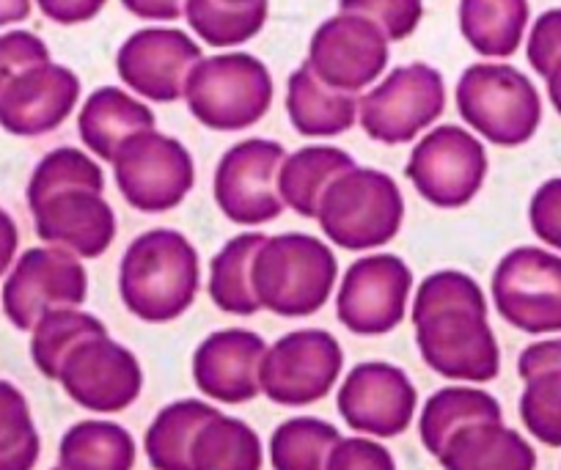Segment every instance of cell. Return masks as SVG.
Segmentation results:
<instances>
[{"mask_svg":"<svg viewBox=\"0 0 561 470\" xmlns=\"http://www.w3.org/2000/svg\"><path fill=\"white\" fill-rule=\"evenodd\" d=\"M413 325L421 358L435 375L468 382L499 377L501 349L488 322V300L471 275L438 270L421 280Z\"/></svg>","mask_w":561,"mask_h":470,"instance_id":"obj_1","label":"cell"},{"mask_svg":"<svg viewBox=\"0 0 561 470\" xmlns=\"http://www.w3.org/2000/svg\"><path fill=\"white\" fill-rule=\"evenodd\" d=\"M105 176L80 149L50 151L28 182V207L39 240L80 259H96L116 237V215L105 202Z\"/></svg>","mask_w":561,"mask_h":470,"instance_id":"obj_2","label":"cell"},{"mask_svg":"<svg viewBox=\"0 0 561 470\" xmlns=\"http://www.w3.org/2000/svg\"><path fill=\"white\" fill-rule=\"evenodd\" d=\"M202 284L198 253L185 234L152 229L135 237L122 256L118 291L144 322H171L193 306Z\"/></svg>","mask_w":561,"mask_h":470,"instance_id":"obj_3","label":"cell"},{"mask_svg":"<svg viewBox=\"0 0 561 470\" xmlns=\"http://www.w3.org/2000/svg\"><path fill=\"white\" fill-rule=\"evenodd\" d=\"M339 264L331 248L311 234L267 237L253 256L259 306L278 317H311L331 297Z\"/></svg>","mask_w":561,"mask_h":470,"instance_id":"obj_4","label":"cell"},{"mask_svg":"<svg viewBox=\"0 0 561 470\" xmlns=\"http://www.w3.org/2000/svg\"><path fill=\"white\" fill-rule=\"evenodd\" d=\"M193 116L218 133L253 127L273 105L270 69L251 53H224L202 58L185 83Z\"/></svg>","mask_w":561,"mask_h":470,"instance_id":"obj_5","label":"cell"},{"mask_svg":"<svg viewBox=\"0 0 561 470\" xmlns=\"http://www.w3.org/2000/svg\"><path fill=\"white\" fill-rule=\"evenodd\" d=\"M404 198L397 182L375 169H350L328 187L317 220L333 245L344 251L382 248L397 237Z\"/></svg>","mask_w":561,"mask_h":470,"instance_id":"obj_6","label":"cell"},{"mask_svg":"<svg viewBox=\"0 0 561 470\" xmlns=\"http://www.w3.org/2000/svg\"><path fill=\"white\" fill-rule=\"evenodd\" d=\"M457 111L468 127L499 146H523L542 122L531 80L510 64H473L457 83Z\"/></svg>","mask_w":561,"mask_h":470,"instance_id":"obj_7","label":"cell"},{"mask_svg":"<svg viewBox=\"0 0 561 470\" xmlns=\"http://www.w3.org/2000/svg\"><path fill=\"white\" fill-rule=\"evenodd\" d=\"M118 193L138 213H169L196 185L193 157L176 138L144 129L113 157Z\"/></svg>","mask_w":561,"mask_h":470,"instance_id":"obj_8","label":"cell"},{"mask_svg":"<svg viewBox=\"0 0 561 470\" xmlns=\"http://www.w3.org/2000/svg\"><path fill=\"white\" fill-rule=\"evenodd\" d=\"M404 176L421 198L440 209H457L473 202L488 176V151L468 129L444 124L415 144Z\"/></svg>","mask_w":561,"mask_h":470,"instance_id":"obj_9","label":"cell"},{"mask_svg":"<svg viewBox=\"0 0 561 470\" xmlns=\"http://www.w3.org/2000/svg\"><path fill=\"white\" fill-rule=\"evenodd\" d=\"M446 107L444 74L430 64L397 67L358 102L360 127L380 144H408Z\"/></svg>","mask_w":561,"mask_h":470,"instance_id":"obj_10","label":"cell"},{"mask_svg":"<svg viewBox=\"0 0 561 470\" xmlns=\"http://www.w3.org/2000/svg\"><path fill=\"white\" fill-rule=\"evenodd\" d=\"M499 313L523 333L561 331V256L542 248H515L493 273Z\"/></svg>","mask_w":561,"mask_h":470,"instance_id":"obj_11","label":"cell"},{"mask_svg":"<svg viewBox=\"0 0 561 470\" xmlns=\"http://www.w3.org/2000/svg\"><path fill=\"white\" fill-rule=\"evenodd\" d=\"M287 160L275 140L248 138L220 157L215 171V204L237 226H262L284 213L278 193L280 165Z\"/></svg>","mask_w":561,"mask_h":470,"instance_id":"obj_12","label":"cell"},{"mask_svg":"<svg viewBox=\"0 0 561 470\" xmlns=\"http://www.w3.org/2000/svg\"><path fill=\"white\" fill-rule=\"evenodd\" d=\"M89 295V275L80 259L64 248H31L20 256L3 286V311L20 331L56 308H78Z\"/></svg>","mask_w":561,"mask_h":470,"instance_id":"obj_13","label":"cell"},{"mask_svg":"<svg viewBox=\"0 0 561 470\" xmlns=\"http://www.w3.org/2000/svg\"><path fill=\"white\" fill-rule=\"evenodd\" d=\"M344 355L328 331H295L264 353L262 391L275 404L304 408L328 397L342 375Z\"/></svg>","mask_w":561,"mask_h":470,"instance_id":"obj_14","label":"cell"},{"mask_svg":"<svg viewBox=\"0 0 561 470\" xmlns=\"http://www.w3.org/2000/svg\"><path fill=\"white\" fill-rule=\"evenodd\" d=\"M410 275L408 264L393 253H371L350 264L336 297L339 322L358 336H382L404 320Z\"/></svg>","mask_w":561,"mask_h":470,"instance_id":"obj_15","label":"cell"},{"mask_svg":"<svg viewBox=\"0 0 561 470\" xmlns=\"http://www.w3.org/2000/svg\"><path fill=\"white\" fill-rule=\"evenodd\" d=\"M58 382L80 408L94 413H122L138 399L144 371L138 358L105 333L85 339L67 355Z\"/></svg>","mask_w":561,"mask_h":470,"instance_id":"obj_16","label":"cell"},{"mask_svg":"<svg viewBox=\"0 0 561 470\" xmlns=\"http://www.w3.org/2000/svg\"><path fill=\"white\" fill-rule=\"evenodd\" d=\"M306 64L322 83L355 94L386 72L388 39L371 20L342 12L314 31Z\"/></svg>","mask_w":561,"mask_h":470,"instance_id":"obj_17","label":"cell"},{"mask_svg":"<svg viewBox=\"0 0 561 470\" xmlns=\"http://www.w3.org/2000/svg\"><path fill=\"white\" fill-rule=\"evenodd\" d=\"M202 47L180 28H140L118 47V78L152 102H176L185 96Z\"/></svg>","mask_w":561,"mask_h":470,"instance_id":"obj_18","label":"cell"},{"mask_svg":"<svg viewBox=\"0 0 561 470\" xmlns=\"http://www.w3.org/2000/svg\"><path fill=\"white\" fill-rule=\"evenodd\" d=\"M413 382L399 366L371 360L358 364L339 391V413L355 432L375 437H397L413 424Z\"/></svg>","mask_w":561,"mask_h":470,"instance_id":"obj_19","label":"cell"},{"mask_svg":"<svg viewBox=\"0 0 561 470\" xmlns=\"http://www.w3.org/2000/svg\"><path fill=\"white\" fill-rule=\"evenodd\" d=\"M80 80L61 64H36L0 91V127L18 138H36L61 127L75 111Z\"/></svg>","mask_w":561,"mask_h":470,"instance_id":"obj_20","label":"cell"},{"mask_svg":"<svg viewBox=\"0 0 561 470\" xmlns=\"http://www.w3.org/2000/svg\"><path fill=\"white\" fill-rule=\"evenodd\" d=\"M267 344L253 331L226 328L198 344L193 380L204 397L226 404L251 402L262 391V360Z\"/></svg>","mask_w":561,"mask_h":470,"instance_id":"obj_21","label":"cell"},{"mask_svg":"<svg viewBox=\"0 0 561 470\" xmlns=\"http://www.w3.org/2000/svg\"><path fill=\"white\" fill-rule=\"evenodd\" d=\"M517 375L526 380L520 397L523 424L539 443L561 448V339L523 349Z\"/></svg>","mask_w":561,"mask_h":470,"instance_id":"obj_22","label":"cell"},{"mask_svg":"<svg viewBox=\"0 0 561 470\" xmlns=\"http://www.w3.org/2000/svg\"><path fill=\"white\" fill-rule=\"evenodd\" d=\"M78 129L83 144L100 160L113 163L116 151L133 135L144 133V129H154V113L149 111V105L129 96L127 91L116 89V85H102L83 102Z\"/></svg>","mask_w":561,"mask_h":470,"instance_id":"obj_23","label":"cell"},{"mask_svg":"<svg viewBox=\"0 0 561 470\" xmlns=\"http://www.w3.org/2000/svg\"><path fill=\"white\" fill-rule=\"evenodd\" d=\"M446 470H534L537 454L504 421H482L457 432L438 454Z\"/></svg>","mask_w":561,"mask_h":470,"instance_id":"obj_24","label":"cell"},{"mask_svg":"<svg viewBox=\"0 0 561 470\" xmlns=\"http://www.w3.org/2000/svg\"><path fill=\"white\" fill-rule=\"evenodd\" d=\"M287 113L306 138H333L347 133L358 118V100L350 91L322 83L309 64L295 69L287 83Z\"/></svg>","mask_w":561,"mask_h":470,"instance_id":"obj_25","label":"cell"},{"mask_svg":"<svg viewBox=\"0 0 561 470\" xmlns=\"http://www.w3.org/2000/svg\"><path fill=\"white\" fill-rule=\"evenodd\" d=\"M355 165L358 163L339 146H306V149H298L280 165V202H284V207L304 215V218L314 220L320 215L328 187Z\"/></svg>","mask_w":561,"mask_h":470,"instance_id":"obj_26","label":"cell"},{"mask_svg":"<svg viewBox=\"0 0 561 470\" xmlns=\"http://www.w3.org/2000/svg\"><path fill=\"white\" fill-rule=\"evenodd\" d=\"M528 25V0H460V31L484 58H510Z\"/></svg>","mask_w":561,"mask_h":470,"instance_id":"obj_27","label":"cell"},{"mask_svg":"<svg viewBox=\"0 0 561 470\" xmlns=\"http://www.w3.org/2000/svg\"><path fill=\"white\" fill-rule=\"evenodd\" d=\"M482 421H501V404L495 402V397L479 388H440L430 397L421 413V443L433 457H438L457 432Z\"/></svg>","mask_w":561,"mask_h":470,"instance_id":"obj_28","label":"cell"},{"mask_svg":"<svg viewBox=\"0 0 561 470\" xmlns=\"http://www.w3.org/2000/svg\"><path fill=\"white\" fill-rule=\"evenodd\" d=\"M218 410L198 399H182L158 413L147 429V457L154 470H191V448L198 429Z\"/></svg>","mask_w":561,"mask_h":470,"instance_id":"obj_29","label":"cell"},{"mask_svg":"<svg viewBox=\"0 0 561 470\" xmlns=\"http://www.w3.org/2000/svg\"><path fill=\"white\" fill-rule=\"evenodd\" d=\"M267 240L259 231H245L237 234L220 248L218 256L213 259V270H209V297L215 306L226 313H237V317H251L256 313L259 300L253 291L251 270L253 256Z\"/></svg>","mask_w":561,"mask_h":470,"instance_id":"obj_30","label":"cell"},{"mask_svg":"<svg viewBox=\"0 0 561 470\" xmlns=\"http://www.w3.org/2000/svg\"><path fill=\"white\" fill-rule=\"evenodd\" d=\"M64 470H133L135 440L113 421H80L58 448Z\"/></svg>","mask_w":561,"mask_h":470,"instance_id":"obj_31","label":"cell"},{"mask_svg":"<svg viewBox=\"0 0 561 470\" xmlns=\"http://www.w3.org/2000/svg\"><path fill=\"white\" fill-rule=\"evenodd\" d=\"M191 470H262V443L240 419L215 415L198 429Z\"/></svg>","mask_w":561,"mask_h":470,"instance_id":"obj_32","label":"cell"},{"mask_svg":"<svg viewBox=\"0 0 561 470\" xmlns=\"http://www.w3.org/2000/svg\"><path fill=\"white\" fill-rule=\"evenodd\" d=\"M267 0L226 3V0H185V18L193 34L213 47H237L251 42L267 23Z\"/></svg>","mask_w":561,"mask_h":470,"instance_id":"obj_33","label":"cell"},{"mask_svg":"<svg viewBox=\"0 0 561 470\" xmlns=\"http://www.w3.org/2000/svg\"><path fill=\"white\" fill-rule=\"evenodd\" d=\"M105 333L107 328L94 313L78 311V308H56V311H47L34 325L31 358L47 380H58V371H61L67 355L85 339L105 336Z\"/></svg>","mask_w":561,"mask_h":470,"instance_id":"obj_34","label":"cell"},{"mask_svg":"<svg viewBox=\"0 0 561 470\" xmlns=\"http://www.w3.org/2000/svg\"><path fill=\"white\" fill-rule=\"evenodd\" d=\"M339 429L320 419H289L270 437V459L275 470H328Z\"/></svg>","mask_w":561,"mask_h":470,"instance_id":"obj_35","label":"cell"},{"mask_svg":"<svg viewBox=\"0 0 561 470\" xmlns=\"http://www.w3.org/2000/svg\"><path fill=\"white\" fill-rule=\"evenodd\" d=\"M39 448L28 402L12 382L0 380V470H34Z\"/></svg>","mask_w":561,"mask_h":470,"instance_id":"obj_36","label":"cell"},{"mask_svg":"<svg viewBox=\"0 0 561 470\" xmlns=\"http://www.w3.org/2000/svg\"><path fill=\"white\" fill-rule=\"evenodd\" d=\"M339 9L371 20L388 42L408 39L424 18L421 0H339Z\"/></svg>","mask_w":561,"mask_h":470,"instance_id":"obj_37","label":"cell"},{"mask_svg":"<svg viewBox=\"0 0 561 470\" xmlns=\"http://www.w3.org/2000/svg\"><path fill=\"white\" fill-rule=\"evenodd\" d=\"M50 61L45 42L31 31H9L0 36V91L7 89L20 72Z\"/></svg>","mask_w":561,"mask_h":470,"instance_id":"obj_38","label":"cell"},{"mask_svg":"<svg viewBox=\"0 0 561 470\" xmlns=\"http://www.w3.org/2000/svg\"><path fill=\"white\" fill-rule=\"evenodd\" d=\"M526 56L534 72L542 74V78H548L550 69L561 61V9L539 14L531 34H528Z\"/></svg>","mask_w":561,"mask_h":470,"instance_id":"obj_39","label":"cell"},{"mask_svg":"<svg viewBox=\"0 0 561 470\" xmlns=\"http://www.w3.org/2000/svg\"><path fill=\"white\" fill-rule=\"evenodd\" d=\"M328 470H397L391 451L366 437H347L333 446Z\"/></svg>","mask_w":561,"mask_h":470,"instance_id":"obj_40","label":"cell"},{"mask_svg":"<svg viewBox=\"0 0 561 470\" xmlns=\"http://www.w3.org/2000/svg\"><path fill=\"white\" fill-rule=\"evenodd\" d=\"M528 220L531 229L545 245L561 251V176L548 180L531 198L528 207Z\"/></svg>","mask_w":561,"mask_h":470,"instance_id":"obj_41","label":"cell"},{"mask_svg":"<svg viewBox=\"0 0 561 470\" xmlns=\"http://www.w3.org/2000/svg\"><path fill=\"white\" fill-rule=\"evenodd\" d=\"M47 20L61 25L89 23L105 9L107 0H36Z\"/></svg>","mask_w":561,"mask_h":470,"instance_id":"obj_42","label":"cell"},{"mask_svg":"<svg viewBox=\"0 0 561 470\" xmlns=\"http://www.w3.org/2000/svg\"><path fill=\"white\" fill-rule=\"evenodd\" d=\"M122 3L140 20H176L185 14V0H122Z\"/></svg>","mask_w":561,"mask_h":470,"instance_id":"obj_43","label":"cell"},{"mask_svg":"<svg viewBox=\"0 0 561 470\" xmlns=\"http://www.w3.org/2000/svg\"><path fill=\"white\" fill-rule=\"evenodd\" d=\"M20 245V231L18 223L12 220V215L0 207V275H7V270L12 267L14 253Z\"/></svg>","mask_w":561,"mask_h":470,"instance_id":"obj_44","label":"cell"},{"mask_svg":"<svg viewBox=\"0 0 561 470\" xmlns=\"http://www.w3.org/2000/svg\"><path fill=\"white\" fill-rule=\"evenodd\" d=\"M31 14V0H0V28L12 23H23Z\"/></svg>","mask_w":561,"mask_h":470,"instance_id":"obj_45","label":"cell"},{"mask_svg":"<svg viewBox=\"0 0 561 470\" xmlns=\"http://www.w3.org/2000/svg\"><path fill=\"white\" fill-rule=\"evenodd\" d=\"M548 96H550V102H553V107H556V113H559L561 116V61L556 64L553 69H550V74L548 78Z\"/></svg>","mask_w":561,"mask_h":470,"instance_id":"obj_46","label":"cell"},{"mask_svg":"<svg viewBox=\"0 0 561 470\" xmlns=\"http://www.w3.org/2000/svg\"><path fill=\"white\" fill-rule=\"evenodd\" d=\"M226 3H256V0H226Z\"/></svg>","mask_w":561,"mask_h":470,"instance_id":"obj_47","label":"cell"},{"mask_svg":"<svg viewBox=\"0 0 561 470\" xmlns=\"http://www.w3.org/2000/svg\"><path fill=\"white\" fill-rule=\"evenodd\" d=\"M53 470H64V468H61V465H58V468H53Z\"/></svg>","mask_w":561,"mask_h":470,"instance_id":"obj_48","label":"cell"}]
</instances>
